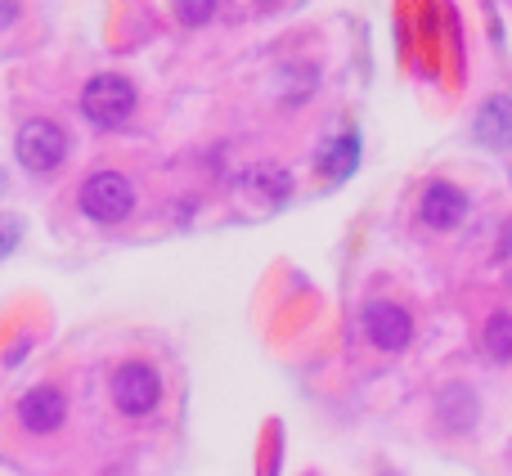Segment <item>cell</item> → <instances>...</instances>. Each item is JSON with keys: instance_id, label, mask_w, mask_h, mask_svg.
<instances>
[{"instance_id": "cell-1", "label": "cell", "mask_w": 512, "mask_h": 476, "mask_svg": "<svg viewBox=\"0 0 512 476\" xmlns=\"http://www.w3.org/2000/svg\"><path fill=\"white\" fill-rule=\"evenodd\" d=\"M135 104H140L135 86L126 77H117V72H99V77H90L86 90H81V113H86V122L104 126V131H117V126L131 122Z\"/></svg>"}, {"instance_id": "cell-2", "label": "cell", "mask_w": 512, "mask_h": 476, "mask_svg": "<svg viewBox=\"0 0 512 476\" xmlns=\"http://www.w3.org/2000/svg\"><path fill=\"white\" fill-rule=\"evenodd\" d=\"M81 216H90L95 225H122L135 212V185L122 171H95L77 194Z\"/></svg>"}, {"instance_id": "cell-3", "label": "cell", "mask_w": 512, "mask_h": 476, "mask_svg": "<svg viewBox=\"0 0 512 476\" xmlns=\"http://www.w3.org/2000/svg\"><path fill=\"white\" fill-rule=\"evenodd\" d=\"M14 153L32 176H50V171L63 167L68 158V131L50 117H32V122L18 126V140H14Z\"/></svg>"}, {"instance_id": "cell-4", "label": "cell", "mask_w": 512, "mask_h": 476, "mask_svg": "<svg viewBox=\"0 0 512 476\" xmlns=\"http://www.w3.org/2000/svg\"><path fill=\"white\" fill-rule=\"evenodd\" d=\"M158 400H162V378H158V369H153V364L126 360L122 369L113 373V405H117V414L149 418L153 409H158Z\"/></svg>"}, {"instance_id": "cell-5", "label": "cell", "mask_w": 512, "mask_h": 476, "mask_svg": "<svg viewBox=\"0 0 512 476\" xmlns=\"http://www.w3.org/2000/svg\"><path fill=\"white\" fill-rule=\"evenodd\" d=\"M360 328H364V337H369V346H378V351H387V355L405 351V346L414 342V315H409L405 306H396V301H369V306L360 310Z\"/></svg>"}, {"instance_id": "cell-6", "label": "cell", "mask_w": 512, "mask_h": 476, "mask_svg": "<svg viewBox=\"0 0 512 476\" xmlns=\"http://www.w3.org/2000/svg\"><path fill=\"white\" fill-rule=\"evenodd\" d=\"M18 427L32 436H50L63 427V418H68V400H63L59 387H50V382H41V387H32L23 400H18Z\"/></svg>"}, {"instance_id": "cell-7", "label": "cell", "mask_w": 512, "mask_h": 476, "mask_svg": "<svg viewBox=\"0 0 512 476\" xmlns=\"http://www.w3.org/2000/svg\"><path fill=\"white\" fill-rule=\"evenodd\" d=\"M418 216H423V225L445 234V230H454V225H463V216H468V194H463L459 185H450V180H432V185L423 189Z\"/></svg>"}, {"instance_id": "cell-8", "label": "cell", "mask_w": 512, "mask_h": 476, "mask_svg": "<svg viewBox=\"0 0 512 476\" xmlns=\"http://www.w3.org/2000/svg\"><path fill=\"white\" fill-rule=\"evenodd\" d=\"M477 140L490 144V149H512V99L495 95L481 104L477 113Z\"/></svg>"}, {"instance_id": "cell-9", "label": "cell", "mask_w": 512, "mask_h": 476, "mask_svg": "<svg viewBox=\"0 0 512 476\" xmlns=\"http://www.w3.org/2000/svg\"><path fill=\"white\" fill-rule=\"evenodd\" d=\"M436 418L445 423V432H468V427H477V396L463 382H450L436 396Z\"/></svg>"}, {"instance_id": "cell-10", "label": "cell", "mask_w": 512, "mask_h": 476, "mask_svg": "<svg viewBox=\"0 0 512 476\" xmlns=\"http://www.w3.org/2000/svg\"><path fill=\"white\" fill-rule=\"evenodd\" d=\"M243 189L248 194H256V198H270V203H283L288 198V189H292V180H288V171L283 167H252L248 176H243Z\"/></svg>"}, {"instance_id": "cell-11", "label": "cell", "mask_w": 512, "mask_h": 476, "mask_svg": "<svg viewBox=\"0 0 512 476\" xmlns=\"http://www.w3.org/2000/svg\"><path fill=\"white\" fill-rule=\"evenodd\" d=\"M481 342H486V355L499 364H512V315L508 310H499V315H490L486 333H481Z\"/></svg>"}, {"instance_id": "cell-12", "label": "cell", "mask_w": 512, "mask_h": 476, "mask_svg": "<svg viewBox=\"0 0 512 476\" xmlns=\"http://www.w3.org/2000/svg\"><path fill=\"white\" fill-rule=\"evenodd\" d=\"M355 158H360V140H355V135H342V140H337L333 149H328L324 167H333V176H351Z\"/></svg>"}, {"instance_id": "cell-13", "label": "cell", "mask_w": 512, "mask_h": 476, "mask_svg": "<svg viewBox=\"0 0 512 476\" xmlns=\"http://www.w3.org/2000/svg\"><path fill=\"white\" fill-rule=\"evenodd\" d=\"M176 14H180V23L203 27V23H212L216 0H176Z\"/></svg>"}, {"instance_id": "cell-14", "label": "cell", "mask_w": 512, "mask_h": 476, "mask_svg": "<svg viewBox=\"0 0 512 476\" xmlns=\"http://www.w3.org/2000/svg\"><path fill=\"white\" fill-rule=\"evenodd\" d=\"M18 238H23V221L18 216H0V261L18 247Z\"/></svg>"}, {"instance_id": "cell-15", "label": "cell", "mask_w": 512, "mask_h": 476, "mask_svg": "<svg viewBox=\"0 0 512 476\" xmlns=\"http://www.w3.org/2000/svg\"><path fill=\"white\" fill-rule=\"evenodd\" d=\"M14 23V0H0V27Z\"/></svg>"}]
</instances>
